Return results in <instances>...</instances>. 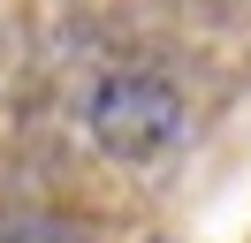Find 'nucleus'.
<instances>
[{"instance_id": "f257e3e1", "label": "nucleus", "mask_w": 251, "mask_h": 243, "mask_svg": "<svg viewBox=\"0 0 251 243\" xmlns=\"http://www.w3.org/2000/svg\"><path fill=\"white\" fill-rule=\"evenodd\" d=\"M92 129L114 160H152V152H168L183 137V99H175L168 76H145V69L107 76L92 91Z\"/></svg>"}]
</instances>
